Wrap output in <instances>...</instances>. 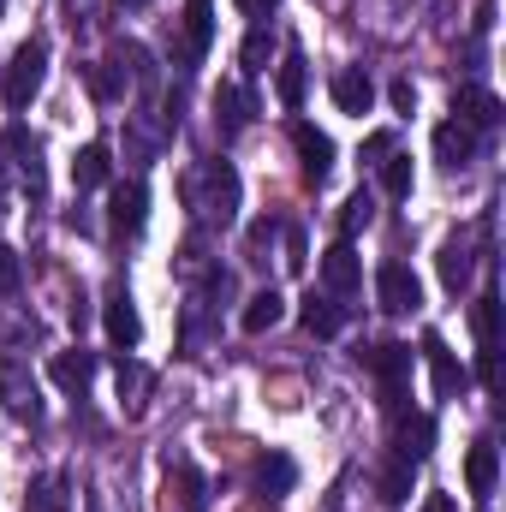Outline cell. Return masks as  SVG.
Here are the masks:
<instances>
[{"instance_id":"cell-16","label":"cell","mask_w":506,"mask_h":512,"mask_svg":"<svg viewBox=\"0 0 506 512\" xmlns=\"http://www.w3.org/2000/svg\"><path fill=\"white\" fill-rule=\"evenodd\" d=\"M143 209H149V191L131 179L114 191V233H143Z\"/></svg>"},{"instance_id":"cell-8","label":"cell","mask_w":506,"mask_h":512,"mask_svg":"<svg viewBox=\"0 0 506 512\" xmlns=\"http://www.w3.org/2000/svg\"><path fill=\"white\" fill-rule=\"evenodd\" d=\"M453 114H459L465 126H477V131H489V126H501V120H506L501 96H495V90H477V84H459V96H453Z\"/></svg>"},{"instance_id":"cell-3","label":"cell","mask_w":506,"mask_h":512,"mask_svg":"<svg viewBox=\"0 0 506 512\" xmlns=\"http://www.w3.org/2000/svg\"><path fill=\"white\" fill-rule=\"evenodd\" d=\"M376 298L387 316H405V310H417L423 304V280L405 268V262H381L376 268Z\"/></svg>"},{"instance_id":"cell-14","label":"cell","mask_w":506,"mask_h":512,"mask_svg":"<svg viewBox=\"0 0 506 512\" xmlns=\"http://www.w3.org/2000/svg\"><path fill=\"white\" fill-rule=\"evenodd\" d=\"M280 316H286V298H280L274 286H262V292H251V298H245V316H239V328H245V334H268Z\"/></svg>"},{"instance_id":"cell-22","label":"cell","mask_w":506,"mask_h":512,"mask_svg":"<svg viewBox=\"0 0 506 512\" xmlns=\"http://www.w3.org/2000/svg\"><path fill=\"white\" fill-rule=\"evenodd\" d=\"M381 191L393 197V203H405L411 197V155H381Z\"/></svg>"},{"instance_id":"cell-11","label":"cell","mask_w":506,"mask_h":512,"mask_svg":"<svg viewBox=\"0 0 506 512\" xmlns=\"http://www.w3.org/2000/svg\"><path fill=\"white\" fill-rule=\"evenodd\" d=\"M429 447H435V417L429 411H399V459H429Z\"/></svg>"},{"instance_id":"cell-23","label":"cell","mask_w":506,"mask_h":512,"mask_svg":"<svg viewBox=\"0 0 506 512\" xmlns=\"http://www.w3.org/2000/svg\"><path fill=\"white\" fill-rule=\"evenodd\" d=\"M215 108H221V126H227V131H245V126H251V96H245L239 84H221Z\"/></svg>"},{"instance_id":"cell-2","label":"cell","mask_w":506,"mask_h":512,"mask_svg":"<svg viewBox=\"0 0 506 512\" xmlns=\"http://www.w3.org/2000/svg\"><path fill=\"white\" fill-rule=\"evenodd\" d=\"M358 364H364V370H376L381 387H387V405L399 411V405H405V370H411V346H399V340H376V346H364V352H358Z\"/></svg>"},{"instance_id":"cell-25","label":"cell","mask_w":506,"mask_h":512,"mask_svg":"<svg viewBox=\"0 0 506 512\" xmlns=\"http://www.w3.org/2000/svg\"><path fill=\"white\" fill-rule=\"evenodd\" d=\"M471 328H477V346H495V328H501V298L495 292H483L471 304Z\"/></svg>"},{"instance_id":"cell-40","label":"cell","mask_w":506,"mask_h":512,"mask_svg":"<svg viewBox=\"0 0 506 512\" xmlns=\"http://www.w3.org/2000/svg\"><path fill=\"white\" fill-rule=\"evenodd\" d=\"M0 12H6V0H0Z\"/></svg>"},{"instance_id":"cell-19","label":"cell","mask_w":506,"mask_h":512,"mask_svg":"<svg viewBox=\"0 0 506 512\" xmlns=\"http://www.w3.org/2000/svg\"><path fill=\"white\" fill-rule=\"evenodd\" d=\"M304 328H310L316 340H334V334L346 328V310H340L334 298H316V292H310V298H304Z\"/></svg>"},{"instance_id":"cell-36","label":"cell","mask_w":506,"mask_h":512,"mask_svg":"<svg viewBox=\"0 0 506 512\" xmlns=\"http://www.w3.org/2000/svg\"><path fill=\"white\" fill-rule=\"evenodd\" d=\"M286 262H292V268H304V239H298V233H286Z\"/></svg>"},{"instance_id":"cell-17","label":"cell","mask_w":506,"mask_h":512,"mask_svg":"<svg viewBox=\"0 0 506 512\" xmlns=\"http://www.w3.org/2000/svg\"><path fill=\"white\" fill-rule=\"evenodd\" d=\"M48 376L66 387V393H84L90 376H96V358H90V352H60V358L48 364Z\"/></svg>"},{"instance_id":"cell-10","label":"cell","mask_w":506,"mask_h":512,"mask_svg":"<svg viewBox=\"0 0 506 512\" xmlns=\"http://www.w3.org/2000/svg\"><path fill=\"white\" fill-rule=\"evenodd\" d=\"M328 90H334V108H340V114H358V120H364V114H370V102H376L370 72H334V84H328Z\"/></svg>"},{"instance_id":"cell-27","label":"cell","mask_w":506,"mask_h":512,"mask_svg":"<svg viewBox=\"0 0 506 512\" xmlns=\"http://www.w3.org/2000/svg\"><path fill=\"white\" fill-rule=\"evenodd\" d=\"M24 512H66L60 477H42V483H30V501H24Z\"/></svg>"},{"instance_id":"cell-29","label":"cell","mask_w":506,"mask_h":512,"mask_svg":"<svg viewBox=\"0 0 506 512\" xmlns=\"http://www.w3.org/2000/svg\"><path fill=\"white\" fill-rule=\"evenodd\" d=\"M239 60H245V72H262V66L274 60V36H268V30H251V36H245V54H239Z\"/></svg>"},{"instance_id":"cell-5","label":"cell","mask_w":506,"mask_h":512,"mask_svg":"<svg viewBox=\"0 0 506 512\" xmlns=\"http://www.w3.org/2000/svg\"><path fill=\"white\" fill-rule=\"evenodd\" d=\"M292 149H298V161H304V179H328V167H334V143H328V131H316L310 120H292Z\"/></svg>"},{"instance_id":"cell-26","label":"cell","mask_w":506,"mask_h":512,"mask_svg":"<svg viewBox=\"0 0 506 512\" xmlns=\"http://www.w3.org/2000/svg\"><path fill=\"white\" fill-rule=\"evenodd\" d=\"M411 471H417L411 459H399V465H387V471H381V501H387V507L411 501Z\"/></svg>"},{"instance_id":"cell-34","label":"cell","mask_w":506,"mask_h":512,"mask_svg":"<svg viewBox=\"0 0 506 512\" xmlns=\"http://www.w3.org/2000/svg\"><path fill=\"white\" fill-rule=\"evenodd\" d=\"M387 96H393V108H399V114H411V108H417V84H411V78H393V90H387Z\"/></svg>"},{"instance_id":"cell-30","label":"cell","mask_w":506,"mask_h":512,"mask_svg":"<svg viewBox=\"0 0 506 512\" xmlns=\"http://www.w3.org/2000/svg\"><path fill=\"white\" fill-rule=\"evenodd\" d=\"M90 90H96V102H120V78L108 66H90Z\"/></svg>"},{"instance_id":"cell-37","label":"cell","mask_w":506,"mask_h":512,"mask_svg":"<svg viewBox=\"0 0 506 512\" xmlns=\"http://www.w3.org/2000/svg\"><path fill=\"white\" fill-rule=\"evenodd\" d=\"M274 6H280V0H239V12H251V18H268Z\"/></svg>"},{"instance_id":"cell-12","label":"cell","mask_w":506,"mask_h":512,"mask_svg":"<svg viewBox=\"0 0 506 512\" xmlns=\"http://www.w3.org/2000/svg\"><path fill=\"white\" fill-rule=\"evenodd\" d=\"M322 280H328V292H358L364 268H358V251H352V239H340L334 251L322 256Z\"/></svg>"},{"instance_id":"cell-35","label":"cell","mask_w":506,"mask_h":512,"mask_svg":"<svg viewBox=\"0 0 506 512\" xmlns=\"http://www.w3.org/2000/svg\"><path fill=\"white\" fill-rule=\"evenodd\" d=\"M381 155H393V131H376V137L364 143V161H370V167H376Z\"/></svg>"},{"instance_id":"cell-28","label":"cell","mask_w":506,"mask_h":512,"mask_svg":"<svg viewBox=\"0 0 506 512\" xmlns=\"http://www.w3.org/2000/svg\"><path fill=\"white\" fill-rule=\"evenodd\" d=\"M441 280H447V286H453V292H459V286H465V280H471V256L459 251V239H453V245H447V251H441Z\"/></svg>"},{"instance_id":"cell-7","label":"cell","mask_w":506,"mask_h":512,"mask_svg":"<svg viewBox=\"0 0 506 512\" xmlns=\"http://www.w3.org/2000/svg\"><path fill=\"white\" fill-rule=\"evenodd\" d=\"M423 358H429V376H435V393H441V399L465 393V382H471V376H465V364L447 352V340H441V334H423Z\"/></svg>"},{"instance_id":"cell-31","label":"cell","mask_w":506,"mask_h":512,"mask_svg":"<svg viewBox=\"0 0 506 512\" xmlns=\"http://www.w3.org/2000/svg\"><path fill=\"white\" fill-rule=\"evenodd\" d=\"M256 477H262V489H268V483H274V489H286V483H292V465H286V459H262V465H256Z\"/></svg>"},{"instance_id":"cell-38","label":"cell","mask_w":506,"mask_h":512,"mask_svg":"<svg viewBox=\"0 0 506 512\" xmlns=\"http://www.w3.org/2000/svg\"><path fill=\"white\" fill-rule=\"evenodd\" d=\"M423 512H459V507H453V495H423Z\"/></svg>"},{"instance_id":"cell-13","label":"cell","mask_w":506,"mask_h":512,"mask_svg":"<svg viewBox=\"0 0 506 512\" xmlns=\"http://www.w3.org/2000/svg\"><path fill=\"white\" fill-rule=\"evenodd\" d=\"M215 42V0H185V54L203 60Z\"/></svg>"},{"instance_id":"cell-32","label":"cell","mask_w":506,"mask_h":512,"mask_svg":"<svg viewBox=\"0 0 506 512\" xmlns=\"http://www.w3.org/2000/svg\"><path fill=\"white\" fill-rule=\"evenodd\" d=\"M274 233H280L274 221H256V227H251V239H245V251H251V262H262V251L274 245Z\"/></svg>"},{"instance_id":"cell-39","label":"cell","mask_w":506,"mask_h":512,"mask_svg":"<svg viewBox=\"0 0 506 512\" xmlns=\"http://www.w3.org/2000/svg\"><path fill=\"white\" fill-rule=\"evenodd\" d=\"M120 6H149V0H120Z\"/></svg>"},{"instance_id":"cell-6","label":"cell","mask_w":506,"mask_h":512,"mask_svg":"<svg viewBox=\"0 0 506 512\" xmlns=\"http://www.w3.org/2000/svg\"><path fill=\"white\" fill-rule=\"evenodd\" d=\"M102 322H108V340L131 352L137 340H143V322H137V304H131L126 286H108V304H102Z\"/></svg>"},{"instance_id":"cell-15","label":"cell","mask_w":506,"mask_h":512,"mask_svg":"<svg viewBox=\"0 0 506 512\" xmlns=\"http://www.w3.org/2000/svg\"><path fill=\"white\" fill-rule=\"evenodd\" d=\"M495 477H501V453H495V441H477L471 459H465V483H471V495H495Z\"/></svg>"},{"instance_id":"cell-20","label":"cell","mask_w":506,"mask_h":512,"mask_svg":"<svg viewBox=\"0 0 506 512\" xmlns=\"http://www.w3.org/2000/svg\"><path fill=\"white\" fill-rule=\"evenodd\" d=\"M72 179H78V191L108 185V143H84V149H78V161H72Z\"/></svg>"},{"instance_id":"cell-21","label":"cell","mask_w":506,"mask_h":512,"mask_svg":"<svg viewBox=\"0 0 506 512\" xmlns=\"http://www.w3.org/2000/svg\"><path fill=\"white\" fill-rule=\"evenodd\" d=\"M370 221H376V197H370V191H352L346 209H340V239H358Z\"/></svg>"},{"instance_id":"cell-18","label":"cell","mask_w":506,"mask_h":512,"mask_svg":"<svg viewBox=\"0 0 506 512\" xmlns=\"http://www.w3.org/2000/svg\"><path fill=\"white\" fill-rule=\"evenodd\" d=\"M304 84H310V72H304V54L292 48V54L280 60V72H274V90H280V108H304Z\"/></svg>"},{"instance_id":"cell-1","label":"cell","mask_w":506,"mask_h":512,"mask_svg":"<svg viewBox=\"0 0 506 512\" xmlns=\"http://www.w3.org/2000/svg\"><path fill=\"white\" fill-rule=\"evenodd\" d=\"M42 78H48V42H24V48L12 54V66H6V108L24 114V108L36 102Z\"/></svg>"},{"instance_id":"cell-24","label":"cell","mask_w":506,"mask_h":512,"mask_svg":"<svg viewBox=\"0 0 506 512\" xmlns=\"http://www.w3.org/2000/svg\"><path fill=\"white\" fill-rule=\"evenodd\" d=\"M173 483H179V507H185V512H209V483H203V471H197V465H179V471H173Z\"/></svg>"},{"instance_id":"cell-4","label":"cell","mask_w":506,"mask_h":512,"mask_svg":"<svg viewBox=\"0 0 506 512\" xmlns=\"http://www.w3.org/2000/svg\"><path fill=\"white\" fill-rule=\"evenodd\" d=\"M203 179H209V203H197L209 221H221V227H233V215H239V173L227 167V161H209L203 167Z\"/></svg>"},{"instance_id":"cell-33","label":"cell","mask_w":506,"mask_h":512,"mask_svg":"<svg viewBox=\"0 0 506 512\" xmlns=\"http://www.w3.org/2000/svg\"><path fill=\"white\" fill-rule=\"evenodd\" d=\"M18 274H24V268H18V251H0V298L18 292Z\"/></svg>"},{"instance_id":"cell-9","label":"cell","mask_w":506,"mask_h":512,"mask_svg":"<svg viewBox=\"0 0 506 512\" xmlns=\"http://www.w3.org/2000/svg\"><path fill=\"white\" fill-rule=\"evenodd\" d=\"M435 155H441V167H465V161L477 155V126H465L459 114L441 120V126H435Z\"/></svg>"}]
</instances>
